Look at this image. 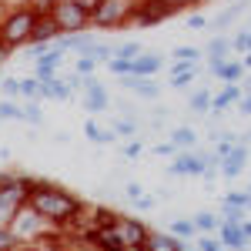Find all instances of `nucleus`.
I'll return each instance as SVG.
<instances>
[{
	"mask_svg": "<svg viewBox=\"0 0 251 251\" xmlns=\"http://www.w3.org/2000/svg\"><path fill=\"white\" fill-rule=\"evenodd\" d=\"M94 44H97V37H94V34H87V30H80V34H60V37H57L60 50H80V54H91Z\"/></svg>",
	"mask_w": 251,
	"mask_h": 251,
	"instance_id": "obj_17",
	"label": "nucleus"
},
{
	"mask_svg": "<svg viewBox=\"0 0 251 251\" xmlns=\"http://www.w3.org/2000/svg\"><path fill=\"white\" fill-rule=\"evenodd\" d=\"M241 77H245V64L241 60H228L221 67V74H218V80H225V84H241Z\"/></svg>",
	"mask_w": 251,
	"mask_h": 251,
	"instance_id": "obj_26",
	"label": "nucleus"
},
{
	"mask_svg": "<svg viewBox=\"0 0 251 251\" xmlns=\"http://www.w3.org/2000/svg\"><path fill=\"white\" fill-rule=\"evenodd\" d=\"M117 137H134L137 134V121H131V117H124V121H114V127H111Z\"/></svg>",
	"mask_w": 251,
	"mask_h": 251,
	"instance_id": "obj_37",
	"label": "nucleus"
},
{
	"mask_svg": "<svg viewBox=\"0 0 251 251\" xmlns=\"http://www.w3.org/2000/svg\"><path fill=\"white\" fill-rule=\"evenodd\" d=\"M171 144H174V148H181V151H191L194 144H198V131L184 124V127H177V131H171Z\"/></svg>",
	"mask_w": 251,
	"mask_h": 251,
	"instance_id": "obj_24",
	"label": "nucleus"
},
{
	"mask_svg": "<svg viewBox=\"0 0 251 251\" xmlns=\"http://www.w3.org/2000/svg\"><path fill=\"white\" fill-rule=\"evenodd\" d=\"M154 204H157V201H154V198H148V194H141V198L134 201V208H137V211H151Z\"/></svg>",
	"mask_w": 251,
	"mask_h": 251,
	"instance_id": "obj_47",
	"label": "nucleus"
},
{
	"mask_svg": "<svg viewBox=\"0 0 251 251\" xmlns=\"http://www.w3.org/2000/svg\"><path fill=\"white\" fill-rule=\"evenodd\" d=\"M248 54H251V30H248Z\"/></svg>",
	"mask_w": 251,
	"mask_h": 251,
	"instance_id": "obj_58",
	"label": "nucleus"
},
{
	"mask_svg": "<svg viewBox=\"0 0 251 251\" xmlns=\"http://www.w3.org/2000/svg\"><path fill=\"white\" fill-rule=\"evenodd\" d=\"M37 104L40 100H27V104H24V121H27V124H44V114H40Z\"/></svg>",
	"mask_w": 251,
	"mask_h": 251,
	"instance_id": "obj_38",
	"label": "nucleus"
},
{
	"mask_svg": "<svg viewBox=\"0 0 251 251\" xmlns=\"http://www.w3.org/2000/svg\"><path fill=\"white\" fill-rule=\"evenodd\" d=\"M124 191H127V198H131V201H137V198H141V194H144V188H141V184H137V181H131V184H127V188H124Z\"/></svg>",
	"mask_w": 251,
	"mask_h": 251,
	"instance_id": "obj_51",
	"label": "nucleus"
},
{
	"mask_svg": "<svg viewBox=\"0 0 251 251\" xmlns=\"http://www.w3.org/2000/svg\"><path fill=\"white\" fill-rule=\"evenodd\" d=\"M248 218V208H234V204H225L221 201V221H228V225H241Z\"/></svg>",
	"mask_w": 251,
	"mask_h": 251,
	"instance_id": "obj_32",
	"label": "nucleus"
},
{
	"mask_svg": "<svg viewBox=\"0 0 251 251\" xmlns=\"http://www.w3.org/2000/svg\"><path fill=\"white\" fill-rule=\"evenodd\" d=\"M144 248L148 251H177L181 248V241H177V234H157V231H151L148 234V241H144Z\"/></svg>",
	"mask_w": 251,
	"mask_h": 251,
	"instance_id": "obj_20",
	"label": "nucleus"
},
{
	"mask_svg": "<svg viewBox=\"0 0 251 251\" xmlns=\"http://www.w3.org/2000/svg\"><path fill=\"white\" fill-rule=\"evenodd\" d=\"M71 94H74V91L67 87L64 77H50V80L40 84V97H44V100H67Z\"/></svg>",
	"mask_w": 251,
	"mask_h": 251,
	"instance_id": "obj_19",
	"label": "nucleus"
},
{
	"mask_svg": "<svg viewBox=\"0 0 251 251\" xmlns=\"http://www.w3.org/2000/svg\"><path fill=\"white\" fill-rule=\"evenodd\" d=\"M248 7H251L248 0H238V3H231L228 10H221V14H218V17L211 20V27H214V30H225V27H228L231 20H238L241 14H245V10H248Z\"/></svg>",
	"mask_w": 251,
	"mask_h": 251,
	"instance_id": "obj_21",
	"label": "nucleus"
},
{
	"mask_svg": "<svg viewBox=\"0 0 251 251\" xmlns=\"http://www.w3.org/2000/svg\"><path fill=\"white\" fill-rule=\"evenodd\" d=\"M221 201L225 204H234V208H248V191H228Z\"/></svg>",
	"mask_w": 251,
	"mask_h": 251,
	"instance_id": "obj_41",
	"label": "nucleus"
},
{
	"mask_svg": "<svg viewBox=\"0 0 251 251\" xmlns=\"http://www.w3.org/2000/svg\"><path fill=\"white\" fill-rule=\"evenodd\" d=\"M248 191H251V188H248Z\"/></svg>",
	"mask_w": 251,
	"mask_h": 251,
	"instance_id": "obj_62",
	"label": "nucleus"
},
{
	"mask_svg": "<svg viewBox=\"0 0 251 251\" xmlns=\"http://www.w3.org/2000/svg\"><path fill=\"white\" fill-rule=\"evenodd\" d=\"M60 60H64V50H60V47H47V50L34 60V67H50V71H57Z\"/></svg>",
	"mask_w": 251,
	"mask_h": 251,
	"instance_id": "obj_28",
	"label": "nucleus"
},
{
	"mask_svg": "<svg viewBox=\"0 0 251 251\" xmlns=\"http://www.w3.org/2000/svg\"><path fill=\"white\" fill-rule=\"evenodd\" d=\"M107 107H111V94H107V87H104L94 74L84 77V111H87V114H100V111H107Z\"/></svg>",
	"mask_w": 251,
	"mask_h": 251,
	"instance_id": "obj_9",
	"label": "nucleus"
},
{
	"mask_svg": "<svg viewBox=\"0 0 251 251\" xmlns=\"http://www.w3.org/2000/svg\"><path fill=\"white\" fill-rule=\"evenodd\" d=\"M10 228H14L24 241H44L40 234L47 231V228H54V225H50L44 214H37L30 204H24V208L17 211V218H14V225H10Z\"/></svg>",
	"mask_w": 251,
	"mask_h": 251,
	"instance_id": "obj_6",
	"label": "nucleus"
},
{
	"mask_svg": "<svg viewBox=\"0 0 251 251\" xmlns=\"http://www.w3.org/2000/svg\"><path fill=\"white\" fill-rule=\"evenodd\" d=\"M201 27H208V17H201V14H191V17H188V30H201Z\"/></svg>",
	"mask_w": 251,
	"mask_h": 251,
	"instance_id": "obj_48",
	"label": "nucleus"
},
{
	"mask_svg": "<svg viewBox=\"0 0 251 251\" xmlns=\"http://www.w3.org/2000/svg\"><path fill=\"white\" fill-rule=\"evenodd\" d=\"M0 91L10 97V100H17L20 97V80L17 77H7V80H0Z\"/></svg>",
	"mask_w": 251,
	"mask_h": 251,
	"instance_id": "obj_42",
	"label": "nucleus"
},
{
	"mask_svg": "<svg viewBox=\"0 0 251 251\" xmlns=\"http://www.w3.org/2000/svg\"><path fill=\"white\" fill-rule=\"evenodd\" d=\"M198 248L201 251H228V248H221V241L211 238V234H201V238H198Z\"/></svg>",
	"mask_w": 251,
	"mask_h": 251,
	"instance_id": "obj_44",
	"label": "nucleus"
},
{
	"mask_svg": "<svg viewBox=\"0 0 251 251\" xmlns=\"http://www.w3.org/2000/svg\"><path fill=\"white\" fill-rule=\"evenodd\" d=\"M171 234H177V238H194L198 228H194V221H171Z\"/></svg>",
	"mask_w": 251,
	"mask_h": 251,
	"instance_id": "obj_39",
	"label": "nucleus"
},
{
	"mask_svg": "<svg viewBox=\"0 0 251 251\" xmlns=\"http://www.w3.org/2000/svg\"><path fill=\"white\" fill-rule=\"evenodd\" d=\"M241 91H245V94H251V77H241Z\"/></svg>",
	"mask_w": 251,
	"mask_h": 251,
	"instance_id": "obj_56",
	"label": "nucleus"
},
{
	"mask_svg": "<svg viewBox=\"0 0 251 251\" xmlns=\"http://www.w3.org/2000/svg\"><path fill=\"white\" fill-rule=\"evenodd\" d=\"M91 54H94V60H97V64H111V60L117 57V44H100V40H97Z\"/></svg>",
	"mask_w": 251,
	"mask_h": 251,
	"instance_id": "obj_33",
	"label": "nucleus"
},
{
	"mask_svg": "<svg viewBox=\"0 0 251 251\" xmlns=\"http://www.w3.org/2000/svg\"><path fill=\"white\" fill-rule=\"evenodd\" d=\"M161 71H164V57L161 54H141V57H134V67H131L134 77H154Z\"/></svg>",
	"mask_w": 251,
	"mask_h": 251,
	"instance_id": "obj_18",
	"label": "nucleus"
},
{
	"mask_svg": "<svg viewBox=\"0 0 251 251\" xmlns=\"http://www.w3.org/2000/svg\"><path fill=\"white\" fill-rule=\"evenodd\" d=\"M218 241H221V248H228V251L248 248V238H245V231H241V225H228V221L218 225Z\"/></svg>",
	"mask_w": 251,
	"mask_h": 251,
	"instance_id": "obj_16",
	"label": "nucleus"
},
{
	"mask_svg": "<svg viewBox=\"0 0 251 251\" xmlns=\"http://www.w3.org/2000/svg\"><path fill=\"white\" fill-rule=\"evenodd\" d=\"M30 10H37V14H50L54 7H57V0H24Z\"/></svg>",
	"mask_w": 251,
	"mask_h": 251,
	"instance_id": "obj_43",
	"label": "nucleus"
},
{
	"mask_svg": "<svg viewBox=\"0 0 251 251\" xmlns=\"http://www.w3.org/2000/svg\"><path fill=\"white\" fill-rule=\"evenodd\" d=\"M141 151H144V144H141V141H131V144L124 148V154H127V157H137Z\"/></svg>",
	"mask_w": 251,
	"mask_h": 251,
	"instance_id": "obj_52",
	"label": "nucleus"
},
{
	"mask_svg": "<svg viewBox=\"0 0 251 251\" xmlns=\"http://www.w3.org/2000/svg\"><path fill=\"white\" fill-rule=\"evenodd\" d=\"M191 221H194V228H198L201 234H214V231H218V225H221V218L211 214V211H198Z\"/></svg>",
	"mask_w": 251,
	"mask_h": 251,
	"instance_id": "obj_25",
	"label": "nucleus"
},
{
	"mask_svg": "<svg viewBox=\"0 0 251 251\" xmlns=\"http://www.w3.org/2000/svg\"><path fill=\"white\" fill-rule=\"evenodd\" d=\"M121 87H127V91H134V94L148 97V100H157L161 97V84H154L151 77H134V74H127V77H117Z\"/></svg>",
	"mask_w": 251,
	"mask_h": 251,
	"instance_id": "obj_13",
	"label": "nucleus"
},
{
	"mask_svg": "<svg viewBox=\"0 0 251 251\" xmlns=\"http://www.w3.org/2000/svg\"><path fill=\"white\" fill-rule=\"evenodd\" d=\"M50 17L60 24L64 34H80V30L91 27V14L80 7L77 0H57V7L50 10Z\"/></svg>",
	"mask_w": 251,
	"mask_h": 251,
	"instance_id": "obj_5",
	"label": "nucleus"
},
{
	"mask_svg": "<svg viewBox=\"0 0 251 251\" xmlns=\"http://www.w3.org/2000/svg\"><path fill=\"white\" fill-rule=\"evenodd\" d=\"M137 0H100L94 14H91V27L100 30H124L127 24H134Z\"/></svg>",
	"mask_w": 251,
	"mask_h": 251,
	"instance_id": "obj_3",
	"label": "nucleus"
},
{
	"mask_svg": "<svg viewBox=\"0 0 251 251\" xmlns=\"http://www.w3.org/2000/svg\"><path fill=\"white\" fill-rule=\"evenodd\" d=\"M37 10H30L27 3H20L14 10H7L3 20H0V40L7 44V47H24V44H30L34 37V27H37Z\"/></svg>",
	"mask_w": 251,
	"mask_h": 251,
	"instance_id": "obj_2",
	"label": "nucleus"
},
{
	"mask_svg": "<svg viewBox=\"0 0 251 251\" xmlns=\"http://www.w3.org/2000/svg\"><path fill=\"white\" fill-rule=\"evenodd\" d=\"M241 64H245V71H251V54H245V57H241Z\"/></svg>",
	"mask_w": 251,
	"mask_h": 251,
	"instance_id": "obj_57",
	"label": "nucleus"
},
{
	"mask_svg": "<svg viewBox=\"0 0 251 251\" xmlns=\"http://www.w3.org/2000/svg\"><path fill=\"white\" fill-rule=\"evenodd\" d=\"M241 231H245V238L251 241V218H245V221H241Z\"/></svg>",
	"mask_w": 251,
	"mask_h": 251,
	"instance_id": "obj_55",
	"label": "nucleus"
},
{
	"mask_svg": "<svg viewBox=\"0 0 251 251\" xmlns=\"http://www.w3.org/2000/svg\"><path fill=\"white\" fill-rule=\"evenodd\" d=\"M241 97H245L241 84H225V91L211 97V114L218 117V114H225V111H231V107L238 104V100H241Z\"/></svg>",
	"mask_w": 251,
	"mask_h": 251,
	"instance_id": "obj_14",
	"label": "nucleus"
},
{
	"mask_svg": "<svg viewBox=\"0 0 251 251\" xmlns=\"http://www.w3.org/2000/svg\"><path fill=\"white\" fill-rule=\"evenodd\" d=\"M0 117L3 121H24V104H17V100H0Z\"/></svg>",
	"mask_w": 251,
	"mask_h": 251,
	"instance_id": "obj_31",
	"label": "nucleus"
},
{
	"mask_svg": "<svg viewBox=\"0 0 251 251\" xmlns=\"http://www.w3.org/2000/svg\"><path fill=\"white\" fill-rule=\"evenodd\" d=\"M225 64H228V57H218V54H208V71H211L214 77L221 74V67H225Z\"/></svg>",
	"mask_w": 251,
	"mask_h": 251,
	"instance_id": "obj_46",
	"label": "nucleus"
},
{
	"mask_svg": "<svg viewBox=\"0 0 251 251\" xmlns=\"http://www.w3.org/2000/svg\"><path fill=\"white\" fill-rule=\"evenodd\" d=\"M24 204H27V191L20 188L17 174H3V177H0V225L10 228Z\"/></svg>",
	"mask_w": 251,
	"mask_h": 251,
	"instance_id": "obj_4",
	"label": "nucleus"
},
{
	"mask_svg": "<svg viewBox=\"0 0 251 251\" xmlns=\"http://www.w3.org/2000/svg\"><path fill=\"white\" fill-rule=\"evenodd\" d=\"M204 171H208V154H191V151L177 154L168 168V174L174 177H204Z\"/></svg>",
	"mask_w": 251,
	"mask_h": 251,
	"instance_id": "obj_8",
	"label": "nucleus"
},
{
	"mask_svg": "<svg viewBox=\"0 0 251 251\" xmlns=\"http://www.w3.org/2000/svg\"><path fill=\"white\" fill-rule=\"evenodd\" d=\"M144 54V47L137 44V40H127V44H117V57L121 60H134V57H141Z\"/></svg>",
	"mask_w": 251,
	"mask_h": 251,
	"instance_id": "obj_34",
	"label": "nucleus"
},
{
	"mask_svg": "<svg viewBox=\"0 0 251 251\" xmlns=\"http://www.w3.org/2000/svg\"><path fill=\"white\" fill-rule=\"evenodd\" d=\"M27 204L37 214H44L54 228H71V225H77L80 214H84V201H80L77 194L64 191V188L50 184V181H40V188L27 198Z\"/></svg>",
	"mask_w": 251,
	"mask_h": 251,
	"instance_id": "obj_1",
	"label": "nucleus"
},
{
	"mask_svg": "<svg viewBox=\"0 0 251 251\" xmlns=\"http://www.w3.org/2000/svg\"><path fill=\"white\" fill-rule=\"evenodd\" d=\"M248 154H251L248 148H245V144H238L231 154L221 161V177H228V181H231V177H241L245 168H248Z\"/></svg>",
	"mask_w": 251,
	"mask_h": 251,
	"instance_id": "obj_11",
	"label": "nucleus"
},
{
	"mask_svg": "<svg viewBox=\"0 0 251 251\" xmlns=\"http://www.w3.org/2000/svg\"><path fill=\"white\" fill-rule=\"evenodd\" d=\"M94 67H97L94 54H80L77 64H74V74H80V77H91V74H94Z\"/></svg>",
	"mask_w": 251,
	"mask_h": 251,
	"instance_id": "obj_36",
	"label": "nucleus"
},
{
	"mask_svg": "<svg viewBox=\"0 0 251 251\" xmlns=\"http://www.w3.org/2000/svg\"><path fill=\"white\" fill-rule=\"evenodd\" d=\"M20 97L24 100H40V80L30 74V77H20Z\"/></svg>",
	"mask_w": 251,
	"mask_h": 251,
	"instance_id": "obj_30",
	"label": "nucleus"
},
{
	"mask_svg": "<svg viewBox=\"0 0 251 251\" xmlns=\"http://www.w3.org/2000/svg\"><path fill=\"white\" fill-rule=\"evenodd\" d=\"M0 124H3V117H0Z\"/></svg>",
	"mask_w": 251,
	"mask_h": 251,
	"instance_id": "obj_60",
	"label": "nucleus"
},
{
	"mask_svg": "<svg viewBox=\"0 0 251 251\" xmlns=\"http://www.w3.org/2000/svg\"><path fill=\"white\" fill-rule=\"evenodd\" d=\"M10 50H14V47H7V44H3V40H0V67H3V64H7V60H10Z\"/></svg>",
	"mask_w": 251,
	"mask_h": 251,
	"instance_id": "obj_53",
	"label": "nucleus"
},
{
	"mask_svg": "<svg viewBox=\"0 0 251 251\" xmlns=\"http://www.w3.org/2000/svg\"><path fill=\"white\" fill-rule=\"evenodd\" d=\"M0 177H3V174H0Z\"/></svg>",
	"mask_w": 251,
	"mask_h": 251,
	"instance_id": "obj_61",
	"label": "nucleus"
},
{
	"mask_svg": "<svg viewBox=\"0 0 251 251\" xmlns=\"http://www.w3.org/2000/svg\"><path fill=\"white\" fill-rule=\"evenodd\" d=\"M245 30H251V20H248V24H245Z\"/></svg>",
	"mask_w": 251,
	"mask_h": 251,
	"instance_id": "obj_59",
	"label": "nucleus"
},
{
	"mask_svg": "<svg viewBox=\"0 0 251 251\" xmlns=\"http://www.w3.org/2000/svg\"><path fill=\"white\" fill-rule=\"evenodd\" d=\"M107 67H111V74H114V77H127V74H131V67H134V60H121V57H114L111 64H107Z\"/></svg>",
	"mask_w": 251,
	"mask_h": 251,
	"instance_id": "obj_40",
	"label": "nucleus"
},
{
	"mask_svg": "<svg viewBox=\"0 0 251 251\" xmlns=\"http://www.w3.org/2000/svg\"><path fill=\"white\" fill-rule=\"evenodd\" d=\"M201 74V67L198 64H184V60H174L171 64V87L174 91H188L191 87V80Z\"/></svg>",
	"mask_w": 251,
	"mask_h": 251,
	"instance_id": "obj_15",
	"label": "nucleus"
},
{
	"mask_svg": "<svg viewBox=\"0 0 251 251\" xmlns=\"http://www.w3.org/2000/svg\"><path fill=\"white\" fill-rule=\"evenodd\" d=\"M64 34L60 30V24L50 14H40L37 17V27H34V37H30V44H57V37Z\"/></svg>",
	"mask_w": 251,
	"mask_h": 251,
	"instance_id": "obj_12",
	"label": "nucleus"
},
{
	"mask_svg": "<svg viewBox=\"0 0 251 251\" xmlns=\"http://www.w3.org/2000/svg\"><path fill=\"white\" fill-rule=\"evenodd\" d=\"M177 10H174L171 3H164V0H137V10H134V24L141 27H157L161 20L174 17Z\"/></svg>",
	"mask_w": 251,
	"mask_h": 251,
	"instance_id": "obj_7",
	"label": "nucleus"
},
{
	"mask_svg": "<svg viewBox=\"0 0 251 251\" xmlns=\"http://www.w3.org/2000/svg\"><path fill=\"white\" fill-rule=\"evenodd\" d=\"M248 3H251V0H248Z\"/></svg>",
	"mask_w": 251,
	"mask_h": 251,
	"instance_id": "obj_63",
	"label": "nucleus"
},
{
	"mask_svg": "<svg viewBox=\"0 0 251 251\" xmlns=\"http://www.w3.org/2000/svg\"><path fill=\"white\" fill-rule=\"evenodd\" d=\"M24 245H27V241H24L14 228H3V225H0V251H20Z\"/></svg>",
	"mask_w": 251,
	"mask_h": 251,
	"instance_id": "obj_27",
	"label": "nucleus"
},
{
	"mask_svg": "<svg viewBox=\"0 0 251 251\" xmlns=\"http://www.w3.org/2000/svg\"><path fill=\"white\" fill-rule=\"evenodd\" d=\"M234 107H238V114L251 117V94H245V97H241V100H238V104H234Z\"/></svg>",
	"mask_w": 251,
	"mask_h": 251,
	"instance_id": "obj_49",
	"label": "nucleus"
},
{
	"mask_svg": "<svg viewBox=\"0 0 251 251\" xmlns=\"http://www.w3.org/2000/svg\"><path fill=\"white\" fill-rule=\"evenodd\" d=\"M84 134H87V141H91V144H100V148H104V144H114V141H117L114 131H104V127H97L94 121H87V124H84Z\"/></svg>",
	"mask_w": 251,
	"mask_h": 251,
	"instance_id": "obj_23",
	"label": "nucleus"
},
{
	"mask_svg": "<svg viewBox=\"0 0 251 251\" xmlns=\"http://www.w3.org/2000/svg\"><path fill=\"white\" fill-rule=\"evenodd\" d=\"M117 231H121V238H124V245L134 251V248H144V241H148V225L144 221H137V218H131V214H117Z\"/></svg>",
	"mask_w": 251,
	"mask_h": 251,
	"instance_id": "obj_10",
	"label": "nucleus"
},
{
	"mask_svg": "<svg viewBox=\"0 0 251 251\" xmlns=\"http://www.w3.org/2000/svg\"><path fill=\"white\" fill-rule=\"evenodd\" d=\"M228 50H231V40L221 37V34H214L208 40V54H218V57H228Z\"/></svg>",
	"mask_w": 251,
	"mask_h": 251,
	"instance_id": "obj_35",
	"label": "nucleus"
},
{
	"mask_svg": "<svg viewBox=\"0 0 251 251\" xmlns=\"http://www.w3.org/2000/svg\"><path fill=\"white\" fill-rule=\"evenodd\" d=\"M80 7H84V10H87V14H94L97 7H100V0H77Z\"/></svg>",
	"mask_w": 251,
	"mask_h": 251,
	"instance_id": "obj_54",
	"label": "nucleus"
},
{
	"mask_svg": "<svg viewBox=\"0 0 251 251\" xmlns=\"http://www.w3.org/2000/svg\"><path fill=\"white\" fill-rule=\"evenodd\" d=\"M177 148H174L171 141H164V144H154V154H161V157H168V154H174Z\"/></svg>",
	"mask_w": 251,
	"mask_h": 251,
	"instance_id": "obj_50",
	"label": "nucleus"
},
{
	"mask_svg": "<svg viewBox=\"0 0 251 251\" xmlns=\"http://www.w3.org/2000/svg\"><path fill=\"white\" fill-rule=\"evenodd\" d=\"M171 60L198 64V60H201V50H198V47H191V44H181V47H174V50H171Z\"/></svg>",
	"mask_w": 251,
	"mask_h": 251,
	"instance_id": "obj_29",
	"label": "nucleus"
},
{
	"mask_svg": "<svg viewBox=\"0 0 251 251\" xmlns=\"http://www.w3.org/2000/svg\"><path fill=\"white\" fill-rule=\"evenodd\" d=\"M211 97L214 94L208 87H198L191 94V100H188V111H191V114H208V111H211Z\"/></svg>",
	"mask_w": 251,
	"mask_h": 251,
	"instance_id": "obj_22",
	"label": "nucleus"
},
{
	"mask_svg": "<svg viewBox=\"0 0 251 251\" xmlns=\"http://www.w3.org/2000/svg\"><path fill=\"white\" fill-rule=\"evenodd\" d=\"M231 50H238V54H248V30L241 27V34L231 40Z\"/></svg>",
	"mask_w": 251,
	"mask_h": 251,
	"instance_id": "obj_45",
	"label": "nucleus"
}]
</instances>
